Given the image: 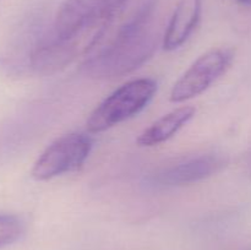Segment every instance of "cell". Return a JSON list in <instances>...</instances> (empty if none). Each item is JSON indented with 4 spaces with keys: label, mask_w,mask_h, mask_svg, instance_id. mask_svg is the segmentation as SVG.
Returning a JSON list of instances; mask_svg holds the SVG:
<instances>
[{
    "label": "cell",
    "mask_w": 251,
    "mask_h": 250,
    "mask_svg": "<svg viewBox=\"0 0 251 250\" xmlns=\"http://www.w3.org/2000/svg\"><path fill=\"white\" fill-rule=\"evenodd\" d=\"M157 0H140L137 7L114 31L100 34L86 55L82 70L88 77L113 80L132 73L153 56L158 36L151 27Z\"/></svg>",
    "instance_id": "6da1fadb"
},
{
    "label": "cell",
    "mask_w": 251,
    "mask_h": 250,
    "mask_svg": "<svg viewBox=\"0 0 251 250\" xmlns=\"http://www.w3.org/2000/svg\"><path fill=\"white\" fill-rule=\"evenodd\" d=\"M157 88L153 78H136L124 83L93 109L86 122L87 131L100 134L136 117L151 103Z\"/></svg>",
    "instance_id": "7a4b0ae2"
},
{
    "label": "cell",
    "mask_w": 251,
    "mask_h": 250,
    "mask_svg": "<svg viewBox=\"0 0 251 250\" xmlns=\"http://www.w3.org/2000/svg\"><path fill=\"white\" fill-rule=\"evenodd\" d=\"M93 147V140L83 132H70L51 142L34 162L31 175L37 181H47L71 173L85 164Z\"/></svg>",
    "instance_id": "3957f363"
},
{
    "label": "cell",
    "mask_w": 251,
    "mask_h": 250,
    "mask_svg": "<svg viewBox=\"0 0 251 250\" xmlns=\"http://www.w3.org/2000/svg\"><path fill=\"white\" fill-rule=\"evenodd\" d=\"M234 58L235 50L228 47L211 49L199 56L172 87L171 102L183 103L202 95L229 70Z\"/></svg>",
    "instance_id": "277c9868"
},
{
    "label": "cell",
    "mask_w": 251,
    "mask_h": 250,
    "mask_svg": "<svg viewBox=\"0 0 251 250\" xmlns=\"http://www.w3.org/2000/svg\"><path fill=\"white\" fill-rule=\"evenodd\" d=\"M226 166L227 158L222 154H199L161 169L150 178V181L153 185L164 188L191 185L220 173Z\"/></svg>",
    "instance_id": "5b68a950"
},
{
    "label": "cell",
    "mask_w": 251,
    "mask_h": 250,
    "mask_svg": "<svg viewBox=\"0 0 251 250\" xmlns=\"http://www.w3.org/2000/svg\"><path fill=\"white\" fill-rule=\"evenodd\" d=\"M203 0H179L162 38L164 50L181 48L193 36L200 22Z\"/></svg>",
    "instance_id": "8992f818"
},
{
    "label": "cell",
    "mask_w": 251,
    "mask_h": 250,
    "mask_svg": "<svg viewBox=\"0 0 251 250\" xmlns=\"http://www.w3.org/2000/svg\"><path fill=\"white\" fill-rule=\"evenodd\" d=\"M195 113L194 107H180L172 110L144 130L137 137L136 144L140 147H153L168 141L195 117Z\"/></svg>",
    "instance_id": "52a82bcc"
},
{
    "label": "cell",
    "mask_w": 251,
    "mask_h": 250,
    "mask_svg": "<svg viewBox=\"0 0 251 250\" xmlns=\"http://www.w3.org/2000/svg\"><path fill=\"white\" fill-rule=\"evenodd\" d=\"M24 232V223L17 216L0 213V248L16 242Z\"/></svg>",
    "instance_id": "ba28073f"
},
{
    "label": "cell",
    "mask_w": 251,
    "mask_h": 250,
    "mask_svg": "<svg viewBox=\"0 0 251 250\" xmlns=\"http://www.w3.org/2000/svg\"><path fill=\"white\" fill-rule=\"evenodd\" d=\"M238 2H240V4H251V0H237Z\"/></svg>",
    "instance_id": "9c48e42d"
},
{
    "label": "cell",
    "mask_w": 251,
    "mask_h": 250,
    "mask_svg": "<svg viewBox=\"0 0 251 250\" xmlns=\"http://www.w3.org/2000/svg\"><path fill=\"white\" fill-rule=\"evenodd\" d=\"M250 164H251V162H250Z\"/></svg>",
    "instance_id": "30bf717a"
}]
</instances>
